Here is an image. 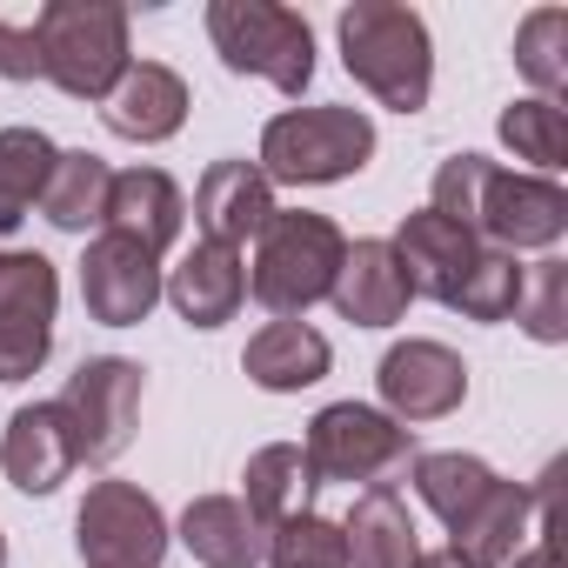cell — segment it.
Returning a JSON list of instances; mask_svg holds the SVG:
<instances>
[{
	"label": "cell",
	"mask_w": 568,
	"mask_h": 568,
	"mask_svg": "<svg viewBox=\"0 0 568 568\" xmlns=\"http://www.w3.org/2000/svg\"><path fill=\"white\" fill-rule=\"evenodd\" d=\"M568 14L561 8H541V14H528L521 21V34H515V68L541 88V101H555L561 88H568Z\"/></svg>",
	"instance_id": "f1b7e54d"
},
{
	"label": "cell",
	"mask_w": 568,
	"mask_h": 568,
	"mask_svg": "<svg viewBox=\"0 0 568 568\" xmlns=\"http://www.w3.org/2000/svg\"><path fill=\"white\" fill-rule=\"evenodd\" d=\"M388 247H395V261H402V274H408V288H415V295H435V302H448V295H455V281H462V274H468V261L481 254V241H475L468 227L442 221L435 207L408 214V221H402V234H395Z\"/></svg>",
	"instance_id": "9a60e30c"
},
{
	"label": "cell",
	"mask_w": 568,
	"mask_h": 568,
	"mask_svg": "<svg viewBox=\"0 0 568 568\" xmlns=\"http://www.w3.org/2000/svg\"><path fill=\"white\" fill-rule=\"evenodd\" d=\"M415 568H462L455 555H415Z\"/></svg>",
	"instance_id": "e575fe53"
},
{
	"label": "cell",
	"mask_w": 568,
	"mask_h": 568,
	"mask_svg": "<svg viewBox=\"0 0 568 568\" xmlns=\"http://www.w3.org/2000/svg\"><path fill=\"white\" fill-rule=\"evenodd\" d=\"M508 568H561V555H555V548L541 541V548H528V555H515Z\"/></svg>",
	"instance_id": "836d02e7"
},
{
	"label": "cell",
	"mask_w": 568,
	"mask_h": 568,
	"mask_svg": "<svg viewBox=\"0 0 568 568\" xmlns=\"http://www.w3.org/2000/svg\"><path fill=\"white\" fill-rule=\"evenodd\" d=\"M488 488H495V468L475 462V455H462V448H448V455H415V495H422L448 528H455Z\"/></svg>",
	"instance_id": "4316f807"
},
{
	"label": "cell",
	"mask_w": 568,
	"mask_h": 568,
	"mask_svg": "<svg viewBox=\"0 0 568 568\" xmlns=\"http://www.w3.org/2000/svg\"><path fill=\"white\" fill-rule=\"evenodd\" d=\"M515 322H521L535 342H568V261H535V267L521 274Z\"/></svg>",
	"instance_id": "1f68e13d"
},
{
	"label": "cell",
	"mask_w": 568,
	"mask_h": 568,
	"mask_svg": "<svg viewBox=\"0 0 568 568\" xmlns=\"http://www.w3.org/2000/svg\"><path fill=\"white\" fill-rule=\"evenodd\" d=\"M261 247H254V274H247V288H254V302L267 308V315H281V322H295V315H308L315 302H328V288H335V274H342V254H348V241H342V227L328 221V214H308V207H274V221L254 234Z\"/></svg>",
	"instance_id": "3957f363"
},
{
	"label": "cell",
	"mask_w": 568,
	"mask_h": 568,
	"mask_svg": "<svg viewBox=\"0 0 568 568\" xmlns=\"http://www.w3.org/2000/svg\"><path fill=\"white\" fill-rule=\"evenodd\" d=\"M342 61L348 74L395 114H422L435 88V48L428 21L402 0H355L342 8Z\"/></svg>",
	"instance_id": "7a4b0ae2"
},
{
	"label": "cell",
	"mask_w": 568,
	"mask_h": 568,
	"mask_svg": "<svg viewBox=\"0 0 568 568\" xmlns=\"http://www.w3.org/2000/svg\"><path fill=\"white\" fill-rule=\"evenodd\" d=\"M408 448H415V428H402L395 415L362 408V402L322 408V415L308 422V442H302L315 481H375V475H388L395 462H408Z\"/></svg>",
	"instance_id": "9c48e42d"
},
{
	"label": "cell",
	"mask_w": 568,
	"mask_h": 568,
	"mask_svg": "<svg viewBox=\"0 0 568 568\" xmlns=\"http://www.w3.org/2000/svg\"><path fill=\"white\" fill-rule=\"evenodd\" d=\"M442 221L468 227L481 247H555L568 227V194L548 174H508L481 154H455L435 168V201Z\"/></svg>",
	"instance_id": "6da1fadb"
},
{
	"label": "cell",
	"mask_w": 568,
	"mask_h": 568,
	"mask_svg": "<svg viewBox=\"0 0 568 568\" xmlns=\"http://www.w3.org/2000/svg\"><path fill=\"white\" fill-rule=\"evenodd\" d=\"M181 221H187V201L161 168H128V174L108 181V214H101L108 234H128L148 254H161V247H174Z\"/></svg>",
	"instance_id": "ac0fdd59"
},
{
	"label": "cell",
	"mask_w": 568,
	"mask_h": 568,
	"mask_svg": "<svg viewBox=\"0 0 568 568\" xmlns=\"http://www.w3.org/2000/svg\"><path fill=\"white\" fill-rule=\"evenodd\" d=\"M528 515H535V495L521 481L495 475V488L448 528V555L462 568H508L515 548H521V535H528Z\"/></svg>",
	"instance_id": "d6986e66"
},
{
	"label": "cell",
	"mask_w": 568,
	"mask_h": 568,
	"mask_svg": "<svg viewBox=\"0 0 568 568\" xmlns=\"http://www.w3.org/2000/svg\"><path fill=\"white\" fill-rule=\"evenodd\" d=\"M0 468L21 495H54L68 475H74V442H68V422L54 402H34L8 422V442H0Z\"/></svg>",
	"instance_id": "ffe728a7"
},
{
	"label": "cell",
	"mask_w": 568,
	"mask_h": 568,
	"mask_svg": "<svg viewBox=\"0 0 568 568\" xmlns=\"http://www.w3.org/2000/svg\"><path fill=\"white\" fill-rule=\"evenodd\" d=\"M74 541H81L88 568H161L168 515L134 481H94L74 515Z\"/></svg>",
	"instance_id": "30bf717a"
},
{
	"label": "cell",
	"mask_w": 568,
	"mask_h": 568,
	"mask_svg": "<svg viewBox=\"0 0 568 568\" xmlns=\"http://www.w3.org/2000/svg\"><path fill=\"white\" fill-rule=\"evenodd\" d=\"M342 541H348V568H415V555H422L408 501L395 488H368L355 501V515L342 521Z\"/></svg>",
	"instance_id": "603a6c76"
},
{
	"label": "cell",
	"mask_w": 568,
	"mask_h": 568,
	"mask_svg": "<svg viewBox=\"0 0 568 568\" xmlns=\"http://www.w3.org/2000/svg\"><path fill=\"white\" fill-rule=\"evenodd\" d=\"M328 302H335L342 322H355V328H388V322L408 315L415 288H408V274H402V261H395L388 241H355V247L342 254V274H335Z\"/></svg>",
	"instance_id": "5bb4252c"
},
{
	"label": "cell",
	"mask_w": 568,
	"mask_h": 568,
	"mask_svg": "<svg viewBox=\"0 0 568 568\" xmlns=\"http://www.w3.org/2000/svg\"><path fill=\"white\" fill-rule=\"evenodd\" d=\"M194 221L214 247H247L267 221H274V181L254 161H214L194 187Z\"/></svg>",
	"instance_id": "4fadbf2b"
},
{
	"label": "cell",
	"mask_w": 568,
	"mask_h": 568,
	"mask_svg": "<svg viewBox=\"0 0 568 568\" xmlns=\"http://www.w3.org/2000/svg\"><path fill=\"white\" fill-rule=\"evenodd\" d=\"M207 34L234 74H261L281 94H302L315 81V34L295 8H274V0H214Z\"/></svg>",
	"instance_id": "8992f818"
},
{
	"label": "cell",
	"mask_w": 568,
	"mask_h": 568,
	"mask_svg": "<svg viewBox=\"0 0 568 568\" xmlns=\"http://www.w3.org/2000/svg\"><path fill=\"white\" fill-rule=\"evenodd\" d=\"M61 148L41 128H0V234H14L28 221V207L48 194Z\"/></svg>",
	"instance_id": "d4e9b609"
},
{
	"label": "cell",
	"mask_w": 568,
	"mask_h": 568,
	"mask_svg": "<svg viewBox=\"0 0 568 568\" xmlns=\"http://www.w3.org/2000/svg\"><path fill=\"white\" fill-rule=\"evenodd\" d=\"M34 41H41V74L74 101H108L121 74L134 68L128 8H114V0H48L34 21Z\"/></svg>",
	"instance_id": "277c9868"
},
{
	"label": "cell",
	"mask_w": 568,
	"mask_h": 568,
	"mask_svg": "<svg viewBox=\"0 0 568 568\" xmlns=\"http://www.w3.org/2000/svg\"><path fill=\"white\" fill-rule=\"evenodd\" d=\"M247 515L261 521V528H281V521H295V515H308V495L322 488L315 481V468H308V455L295 448V442H274V448H261L254 462H247Z\"/></svg>",
	"instance_id": "cb8c5ba5"
},
{
	"label": "cell",
	"mask_w": 568,
	"mask_h": 568,
	"mask_svg": "<svg viewBox=\"0 0 568 568\" xmlns=\"http://www.w3.org/2000/svg\"><path fill=\"white\" fill-rule=\"evenodd\" d=\"M181 541L201 568H261L267 561V528L247 515L241 495H201L181 515Z\"/></svg>",
	"instance_id": "44dd1931"
},
{
	"label": "cell",
	"mask_w": 568,
	"mask_h": 568,
	"mask_svg": "<svg viewBox=\"0 0 568 568\" xmlns=\"http://www.w3.org/2000/svg\"><path fill=\"white\" fill-rule=\"evenodd\" d=\"M81 302L108 328H134L161 302V254H148L128 234H94L81 261Z\"/></svg>",
	"instance_id": "8fae6325"
},
{
	"label": "cell",
	"mask_w": 568,
	"mask_h": 568,
	"mask_svg": "<svg viewBox=\"0 0 568 568\" xmlns=\"http://www.w3.org/2000/svg\"><path fill=\"white\" fill-rule=\"evenodd\" d=\"M375 154V121L362 108H288L261 128V174L288 187H322L362 174Z\"/></svg>",
	"instance_id": "5b68a950"
},
{
	"label": "cell",
	"mask_w": 568,
	"mask_h": 568,
	"mask_svg": "<svg viewBox=\"0 0 568 568\" xmlns=\"http://www.w3.org/2000/svg\"><path fill=\"white\" fill-rule=\"evenodd\" d=\"M0 74H8V81H34V74H41V41H34V28L0 21Z\"/></svg>",
	"instance_id": "d6a6232c"
},
{
	"label": "cell",
	"mask_w": 568,
	"mask_h": 568,
	"mask_svg": "<svg viewBox=\"0 0 568 568\" xmlns=\"http://www.w3.org/2000/svg\"><path fill=\"white\" fill-rule=\"evenodd\" d=\"M0 568H8V535H0Z\"/></svg>",
	"instance_id": "d590c367"
},
{
	"label": "cell",
	"mask_w": 568,
	"mask_h": 568,
	"mask_svg": "<svg viewBox=\"0 0 568 568\" xmlns=\"http://www.w3.org/2000/svg\"><path fill=\"white\" fill-rule=\"evenodd\" d=\"M328 342L308 328V322H267L254 342H247V355H241V368H247V382H261L267 395H295V388H315L322 375H328Z\"/></svg>",
	"instance_id": "7402d4cb"
},
{
	"label": "cell",
	"mask_w": 568,
	"mask_h": 568,
	"mask_svg": "<svg viewBox=\"0 0 568 568\" xmlns=\"http://www.w3.org/2000/svg\"><path fill=\"white\" fill-rule=\"evenodd\" d=\"M375 388H382V402H388V415H395L402 428H408V422H442V415L462 408L468 368H462V355L442 348V342H395V348L382 355V368H375Z\"/></svg>",
	"instance_id": "7c38bea8"
},
{
	"label": "cell",
	"mask_w": 568,
	"mask_h": 568,
	"mask_svg": "<svg viewBox=\"0 0 568 568\" xmlns=\"http://www.w3.org/2000/svg\"><path fill=\"white\" fill-rule=\"evenodd\" d=\"M501 141L535 168H561L568 161V114L555 101H541V94L515 101V108H501Z\"/></svg>",
	"instance_id": "f546056e"
},
{
	"label": "cell",
	"mask_w": 568,
	"mask_h": 568,
	"mask_svg": "<svg viewBox=\"0 0 568 568\" xmlns=\"http://www.w3.org/2000/svg\"><path fill=\"white\" fill-rule=\"evenodd\" d=\"M267 568H348V541L322 515H295L267 528Z\"/></svg>",
	"instance_id": "4dcf8cb0"
},
{
	"label": "cell",
	"mask_w": 568,
	"mask_h": 568,
	"mask_svg": "<svg viewBox=\"0 0 568 568\" xmlns=\"http://www.w3.org/2000/svg\"><path fill=\"white\" fill-rule=\"evenodd\" d=\"M101 121H108L121 141H168V134H181V121H187V81H181L174 68H161V61H141V68H128L121 88L101 101Z\"/></svg>",
	"instance_id": "e0dca14e"
},
{
	"label": "cell",
	"mask_w": 568,
	"mask_h": 568,
	"mask_svg": "<svg viewBox=\"0 0 568 568\" xmlns=\"http://www.w3.org/2000/svg\"><path fill=\"white\" fill-rule=\"evenodd\" d=\"M54 308H61L54 261L28 247H0V382L41 375L54 348Z\"/></svg>",
	"instance_id": "ba28073f"
},
{
	"label": "cell",
	"mask_w": 568,
	"mask_h": 568,
	"mask_svg": "<svg viewBox=\"0 0 568 568\" xmlns=\"http://www.w3.org/2000/svg\"><path fill=\"white\" fill-rule=\"evenodd\" d=\"M54 408L68 422L74 462H114L134 442V422H141V368L121 362V355H94L68 375Z\"/></svg>",
	"instance_id": "52a82bcc"
},
{
	"label": "cell",
	"mask_w": 568,
	"mask_h": 568,
	"mask_svg": "<svg viewBox=\"0 0 568 568\" xmlns=\"http://www.w3.org/2000/svg\"><path fill=\"white\" fill-rule=\"evenodd\" d=\"M521 274H528V267H521L515 254L481 247L442 308H455V315H468V322H508V315H515V302H521Z\"/></svg>",
	"instance_id": "83f0119b"
},
{
	"label": "cell",
	"mask_w": 568,
	"mask_h": 568,
	"mask_svg": "<svg viewBox=\"0 0 568 568\" xmlns=\"http://www.w3.org/2000/svg\"><path fill=\"white\" fill-rule=\"evenodd\" d=\"M108 161L101 154H88V148H74V154H61L54 161V174H48V194H41V214L61 227V234H88L101 214H108Z\"/></svg>",
	"instance_id": "484cf974"
},
{
	"label": "cell",
	"mask_w": 568,
	"mask_h": 568,
	"mask_svg": "<svg viewBox=\"0 0 568 568\" xmlns=\"http://www.w3.org/2000/svg\"><path fill=\"white\" fill-rule=\"evenodd\" d=\"M161 295L174 302V315H181L187 328H221V322H234V308H241V295H247V267H241L234 247L201 241V247L161 281Z\"/></svg>",
	"instance_id": "2e32d148"
}]
</instances>
